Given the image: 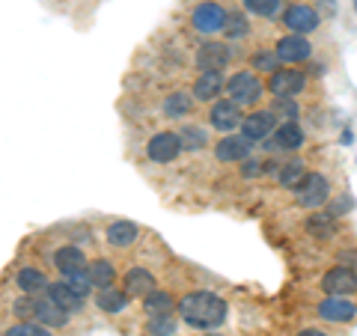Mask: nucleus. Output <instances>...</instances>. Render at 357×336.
Instances as JSON below:
<instances>
[{
  "instance_id": "nucleus-26",
  "label": "nucleus",
  "mask_w": 357,
  "mask_h": 336,
  "mask_svg": "<svg viewBox=\"0 0 357 336\" xmlns=\"http://www.w3.org/2000/svg\"><path fill=\"white\" fill-rule=\"evenodd\" d=\"M194 110V96H188V93H170L164 98V114L170 116V119H182V116H188Z\"/></svg>"
},
{
  "instance_id": "nucleus-30",
  "label": "nucleus",
  "mask_w": 357,
  "mask_h": 336,
  "mask_svg": "<svg viewBox=\"0 0 357 336\" xmlns=\"http://www.w3.org/2000/svg\"><path fill=\"white\" fill-rule=\"evenodd\" d=\"M307 229H310V235H316V238H333V232H337V223H333L331 215H310Z\"/></svg>"
},
{
  "instance_id": "nucleus-43",
  "label": "nucleus",
  "mask_w": 357,
  "mask_h": 336,
  "mask_svg": "<svg viewBox=\"0 0 357 336\" xmlns=\"http://www.w3.org/2000/svg\"><path fill=\"white\" fill-rule=\"evenodd\" d=\"M354 9H357V0H354Z\"/></svg>"
},
{
  "instance_id": "nucleus-38",
  "label": "nucleus",
  "mask_w": 357,
  "mask_h": 336,
  "mask_svg": "<svg viewBox=\"0 0 357 336\" xmlns=\"http://www.w3.org/2000/svg\"><path fill=\"white\" fill-rule=\"evenodd\" d=\"M241 176H244V178H256V176H262V161H256V158H244V161H241Z\"/></svg>"
},
{
  "instance_id": "nucleus-6",
  "label": "nucleus",
  "mask_w": 357,
  "mask_h": 336,
  "mask_svg": "<svg viewBox=\"0 0 357 336\" xmlns=\"http://www.w3.org/2000/svg\"><path fill=\"white\" fill-rule=\"evenodd\" d=\"M321 289H325L328 295H333V298L354 295L357 292V274L351 271V268L337 265V268H331V271L321 277Z\"/></svg>"
},
{
  "instance_id": "nucleus-14",
  "label": "nucleus",
  "mask_w": 357,
  "mask_h": 336,
  "mask_svg": "<svg viewBox=\"0 0 357 336\" xmlns=\"http://www.w3.org/2000/svg\"><path fill=\"white\" fill-rule=\"evenodd\" d=\"M45 298H48L51 304H57L63 312H69V316H72V312H81L84 304H86L81 295L72 292L66 280H63V283H60V280H57V283H48V289H45Z\"/></svg>"
},
{
  "instance_id": "nucleus-10",
  "label": "nucleus",
  "mask_w": 357,
  "mask_h": 336,
  "mask_svg": "<svg viewBox=\"0 0 357 336\" xmlns=\"http://www.w3.org/2000/svg\"><path fill=\"white\" fill-rule=\"evenodd\" d=\"M283 24L292 33H298V36H307V33L319 27V13L304 3H292V6H286V13H283Z\"/></svg>"
},
{
  "instance_id": "nucleus-1",
  "label": "nucleus",
  "mask_w": 357,
  "mask_h": 336,
  "mask_svg": "<svg viewBox=\"0 0 357 336\" xmlns=\"http://www.w3.org/2000/svg\"><path fill=\"white\" fill-rule=\"evenodd\" d=\"M178 316L197 330H215L227 321L229 307L211 292H191L178 300Z\"/></svg>"
},
{
  "instance_id": "nucleus-12",
  "label": "nucleus",
  "mask_w": 357,
  "mask_h": 336,
  "mask_svg": "<svg viewBox=\"0 0 357 336\" xmlns=\"http://www.w3.org/2000/svg\"><path fill=\"white\" fill-rule=\"evenodd\" d=\"M268 149H280V152H292V149H301L304 146V131H301L298 122H283V125H277L271 131V137L265 143Z\"/></svg>"
},
{
  "instance_id": "nucleus-25",
  "label": "nucleus",
  "mask_w": 357,
  "mask_h": 336,
  "mask_svg": "<svg viewBox=\"0 0 357 336\" xmlns=\"http://www.w3.org/2000/svg\"><path fill=\"white\" fill-rule=\"evenodd\" d=\"M143 310H146V316H164V312L176 310V300L173 295L161 292V289H152L149 295H143Z\"/></svg>"
},
{
  "instance_id": "nucleus-2",
  "label": "nucleus",
  "mask_w": 357,
  "mask_h": 336,
  "mask_svg": "<svg viewBox=\"0 0 357 336\" xmlns=\"http://www.w3.org/2000/svg\"><path fill=\"white\" fill-rule=\"evenodd\" d=\"M265 93V84L259 81V75L256 72H236L227 81V96L229 102H236L238 107L241 105H256Z\"/></svg>"
},
{
  "instance_id": "nucleus-28",
  "label": "nucleus",
  "mask_w": 357,
  "mask_h": 336,
  "mask_svg": "<svg viewBox=\"0 0 357 336\" xmlns=\"http://www.w3.org/2000/svg\"><path fill=\"white\" fill-rule=\"evenodd\" d=\"M223 33H227V39H241L250 33V21L241 13H227V18H223Z\"/></svg>"
},
{
  "instance_id": "nucleus-21",
  "label": "nucleus",
  "mask_w": 357,
  "mask_h": 336,
  "mask_svg": "<svg viewBox=\"0 0 357 336\" xmlns=\"http://www.w3.org/2000/svg\"><path fill=\"white\" fill-rule=\"evenodd\" d=\"M15 286H18L24 295L39 298V295H45V289H48V277H45L39 268L27 265V268H21V271L15 274Z\"/></svg>"
},
{
  "instance_id": "nucleus-11",
  "label": "nucleus",
  "mask_w": 357,
  "mask_h": 336,
  "mask_svg": "<svg viewBox=\"0 0 357 336\" xmlns=\"http://www.w3.org/2000/svg\"><path fill=\"white\" fill-rule=\"evenodd\" d=\"M274 54L280 63H304L312 57V45L304 36H298V33H289V36H283L277 42Z\"/></svg>"
},
{
  "instance_id": "nucleus-39",
  "label": "nucleus",
  "mask_w": 357,
  "mask_h": 336,
  "mask_svg": "<svg viewBox=\"0 0 357 336\" xmlns=\"http://www.w3.org/2000/svg\"><path fill=\"white\" fill-rule=\"evenodd\" d=\"M351 206H354V203H351V197H340L337 203L331 206V211H328V215H331V217H337V215H342V211H349Z\"/></svg>"
},
{
  "instance_id": "nucleus-18",
  "label": "nucleus",
  "mask_w": 357,
  "mask_h": 336,
  "mask_svg": "<svg viewBox=\"0 0 357 336\" xmlns=\"http://www.w3.org/2000/svg\"><path fill=\"white\" fill-rule=\"evenodd\" d=\"M54 268H57L63 277H69L75 271H84V268H86V256H84L81 247H75V244H66V247L54 250Z\"/></svg>"
},
{
  "instance_id": "nucleus-40",
  "label": "nucleus",
  "mask_w": 357,
  "mask_h": 336,
  "mask_svg": "<svg viewBox=\"0 0 357 336\" xmlns=\"http://www.w3.org/2000/svg\"><path fill=\"white\" fill-rule=\"evenodd\" d=\"M277 170H280V164H277V161H265V164H262V173H265V176H274Z\"/></svg>"
},
{
  "instance_id": "nucleus-33",
  "label": "nucleus",
  "mask_w": 357,
  "mask_h": 336,
  "mask_svg": "<svg viewBox=\"0 0 357 336\" xmlns=\"http://www.w3.org/2000/svg\"><path fill=\"white\" fill-rule=\"evenodd\" d=\"M244 9L253 15H265V18H274L280 13V0H241Z\"/></svg>"
},
{
  "instance_id": "nucleus-29",
  "label": "nucleus",
  "mask_w": 357,
  "mask_h": 336,
  "mask_svg": "<svg viewBox=\"0 0 357 336\" xmlns=\"http://www.w3.org/2000/svg\"><path fill=\"white\" fill-rule=\"evenodd\" d=\"M178 143H182V149L197 152L206 146V131L197 125H185V128H178Z\"/></svg>"
},
{
  "instance_id": "nucleus-5",
  "label": "nucleus",
  "mask_w": 357,
  "mask_h": 336,
  "mask_svg": "<svg viewBox=\"0 0 357 336\" xmlns=\"http://www.w3.org/2000/svg\"><path fill=\"white\" fill-rule=\"evenodd\" d=\"M241 119H244L241 107H238L236 102H229V98H220V102H215V105H211V110H208L211 128H218V131H223V134L236 131V128L241 125Z\"/></svg>"
},
{
  "instance_id": "nucleus-15",
  "label": "nucleus",
  "mask_w": 357,
  "mask_h": 336,
  "mask_svg": "<svg viewBox=\"0 0 357 336\" xmlns=\"http://www.w3.org/2000/svg\"><path fill=\"white\" fill-rule=\"evenodd\" d=\"M223 18H227V13L218 3H199L191 15V24L199 33H218L223 30Z\"/></svg>"
},
{
  "instance_id": "nucleus-22",
  "label": "nucleus",
  "mask_w": 357,
  "mask_h": 336,
  "mask_svg": "<svg viewBox=\"0 0 357 336\" xmlns=\"http://www.w3.org/2000/svg\"><path fill=\"white\" fill-rule=\"evenodd\" d=\"M223 93V75L220 72H203L194 81V98L197 102H215Z\"/></svg>"
},
{
  "instance_id": "nucleus-24",
  "label": "nucleus",
  "mask_w": 357,
  "mask_h": 336,
  "mask_svg": "<svg viewBox=\"0 0 357 336\" xmlns=\"http://www.w3.org/2000/svg\"><path fill=\"white\" fill-rule=\"evenodd\" d=\"M86 274H89L93 289H107V286H114V280H116V268L107 259H93L86 265Z\"/></svg>"
},
{
  "instance_id": "nucleus-41",
  "label": "nucleus",
  "mask_w": 357,
  "mask_h": 336,
  "mask_svg": "<svg viewBox=\"0 0 357 336\" xmlns=\"http://www.w3.org/2000/svg\"><path fill=\"white\" fill-rule=\"evenodd\" d=\"M298 336H328L325 330H319V328H307V330H301Z\"/></svg>"
},
{
  "instance_id": "nucleus-42",
  "label": "nucleus",
  "mask_w": 357,
  "mask_h": 336,
  "mask_svg": "<svg viewBox=\"0 0 357 336\" xmlns=\"http://www.w3.org/2000/svg\"><path fill=\"white\" fill-rule=\"evenodd\" d=\"M208 336H220V333H208Z\"/></svg>"
},
{
  "instance_id": "nucleus-16",
  "label": "nucleus",
  "mask_w": 357,
  "mask_h": 336,
  "mask_svg": "<svg viewBox=\"0 0 357 336\" xmlns=\"http://www.w3.org/2000/svg\"><path fill=\"white\" fill-rule=\"evenodd\" d=\"M33 321L45 324V328H66L69 324V312H63L57 304H51L48 298H36L33 300Z\"/></svg>"
},
{
  "instance_id": "nucleus-4",
  "label": "nucleus",
  "mask_w": 357,
  "mask_h": 336,
  "mask_svg": "<svg viewBox=\"0 0 357 336\" xmlns=\"http://www.w3.org/2000/svg\"><path fill=\"white\" fill-rule=\"evenodd\" d=\"M178 152H182V143H178V134L173 131H158L146 143V155L155 164H170L178 158Z\"/></svg>"
},
{
  "instance_id": "nucleus-32",
  "label": "nucleus",
  "mask_w": 357,
  "mask_h": 336,
  "mask_svg": "<svg viewBox=\"0 0 357 336\" xmlns=\"http://www.w3.org/2000/svg\"><path fill=\"white\" fill-rule=\"evenodd\" d=\"M3 336H54L51 328H45L39 321H18L13 328H6Z\"/></svg>"
},
{
  "instance_id": "nucleus-34",
  "label": "nucleus",
  "mask_w": 357,
  "mask_h": 336,
  "mask_svg": "<svg viewBox=\"0 0 357 336\" xmlns=\"http://www.w3.org/2000/svg\"><path fill=\"white\" fill-rule=\"evenodd\" d=\"M63 280H66V283H69L72 292H75V295H81L84 300H86L89 295H93V283H89L86 268H84V271H75V274H69V277H63Z\"/></svg>"
},
{
  "instance_id": "nucleus-23",
  "label": "nucleus",
  "mask_w": 357,
  "mask_h": 336,
  "mask_svg": "<svg viewBox=\"0 0 357 336\" xmlns=\"http://www.w3.org/2000/svg\"><path fill=\"white\" fill-rule=\"evenodd\" d=\"M96 307L102 310V312H110V316H116V312H122V310L128 307V295L122 292V289H114V286L98 289V295H96Z\"/></svg>"
},
{
  "instance_id": "nucleus-3",
  "label": "nucleus",
  "mask_w": 357,
  "mask_h": 336,
  "mask_svg": "<svg viewBox=\"0 0 357 336\" xmlns=\"http://www.w3.org/2000/svg\"><path fill=\"white\" fill-rule=\"evenodd\" d=\"M328 197H331V185L321 173H307L295 188V199H298V206H304V208H319Z\"/></svg>"
},
{
  "instance_id": "nucleus-20",
  "label": "nucleus",
  "mask_w": 357,
  "mask_h": 336,
  "mask_svg": "<svg viewBox=\"0 0 357 336\" xmlns=\"http://www.w3.org/2000/svg\"><path fill=\"white\" fill-rule=\"evenodd\" d=\"M122 283H126L122 292L128 298H143L155 289V277H152V271H146V268H131V271L122 277Z\"/></svg>"
},
{
  "instance_id": "nucleus-27",
  "label": "nucleus",
  "mask_w": 357,
  "mask_h": 336,
  "mask_svg": "<svg viewBox=\"0 0 357 336\" xmlns=\"http://www.w3.org/2000/svg\"><path fill=\"white\" fill-rule=\"evenodd\" d=\"M307 176V167H304V161H286V164H280V170H277V178H280V185H286V188H298V182Z\"/></svg>"
},
{
  "instance_id": "nucleus-37",
  "label": "nucleus",
  "mask_w": 357,
  "mask_h": 336,
  "mask_svg": "<svg viewBox=\"0 0 357 336\" xmlns=\"http://www.w3.org/2000/svg\"><path fill=\"white\" fill-rule=\"evenodd\" d=\"M33 300H36L33 295H24V298H18L15 304H13V312H15L21 321H30L33 319Z\"/></svg>"
},
{
  "instance_id": "nucleus-13",
  "label": "nucleus",
  "mask_w": 357,
  "mask_h": 336,
  "mask_svg": "<svg viewBox=\"0 0 357 336\" xmlns=\"http://www.w3.org/2000/svg\"><path fill=\"white\" fill-rule=\"evenodd\" d=\"M274 114H271V110H256V114H250V116H244L241 119V137H248L250 143L253 140H265L268 137V134H271L274 131Z\"/></svg>"
},
{
  "instance_id": "nucleus-17",
  "label": "nucleus",
  "mask_w": 357,
  "mask_h": 336,
  "mask_svg": "<svg viewBox=\"0 0 357 336\" xmlns=\"http://www.w3.org/2000/svg\"><path fill=\"white\" fill-rule=\"evenodd\" d=\"M319 316L325 319V321H337V324H342V321H351L354 316H357V307L351 304V300H345V298H333V295H328L325 300L319 304Z\"/></svg>"
},
{
  "instance_id": "nucleus-9",
  "label": "nucleus",
  "mask_w": 357,
  "mask_h": 336,
  "mask_svg": "<svg viewBox=\"0 0 357 336\" xmlns=\"http://www.w3.org/2000/svg\"><path fill=\"white\" fill-rule=\"evenodd\" d=\"M250 146L253 143L248 137H241V134H223L215 146V155L223 164H236V161L241 164L244 158H250Z\"/></svg>"
},
{
  "instance_id": "nucleus-36",
  "label": "nucleus",
  "mask_w": 357,
  "mask_h": 336,
  "mask_svg": "<svg viewBox=\"0 0 357 336\" xmlns=\"http://www.w3.org/2000/svg\"><path fill=\"white\" fill-rule=\"evenodd\" d=\"M271 114H283L286 119H298V105H295V98H286V96H277V102L271 107Z\"/></svg>"
},
{
  "instance_id": "nucleus-35",
  "label": "nucleus",
  "mask_w": 357,
  "mask_h": 336,
  "mask_svg": "<svg viewBox=\"0 0 357 336\" xmlns=\"http://www.w3.org/2000/svg\"><path fill=\"white\" fill-rule=\"evenodd\" d=\"M253 69L256 72H277L280 69V60H277L274 51H256L253 54Z\"/></svg>"
},
{
  "instance_id": "nucleus-8",
  "label": "nucleus",
  "mask_w": 357,
  "mask_h": 336,
  "mask_svg": "<svg viewBox=\"0 0 357 336\" xmlns=\"http://www.w3.org/2000/svg\"><path fill=\"white\" fill-rule=\"evenodd\" d=\"M229 48L223 42H203L197 51V69L199 72H223L229 63Z\"/></svg>"
},
{
  "instance_id": "nucleus-19",
  "label": "nucleus",
  "mask_w": 357,
  "mask_h": 336,
  "mask_svg": "<svg viewBox=\"0 0 357 336\" xmlns=\"http://www.w3.org/2000/svg\"><path fill=\"white\" fill-rule=\"evenodd\" d=\"M137 235H140L137 223H131V220H116V223H110V227H107L105 238H107L110 247L126 250V247H131V244L137 241Z\"/></svg>"
},
{
  "instance_id": "nucleus-7",
  "label": "nucleus",
  "mask_w": 357,
  "mask_h": 336,
  "mask_svg": "<svg viewBox=\"0 0 357 336\" xmlns=\"http://www.w3.org/2000/svg\"><path fill=\"white\" fill-rule=\"evenodd\" d=\"M307 86V75L298 72V69H277L268 77V89L274 96H286V98H295L301 89Z\"/></svg>"
},
{
  "instance_id": "nucleus-31",
  "label": "nucleus",
  "mask_w": 357,
  "mask_h": 336,
  "mask_svg": "<svg viewBox=\"0 0 357 336\" xmlns=\"http://www.w3.org/2000/svg\"><path fill=\"white\" fill-rule=\"evenodd\" d=\"M146 330H149L152 336H173V333H176V319H173V312H164V316H149Z\"/></svg>"
}]
</instances>
